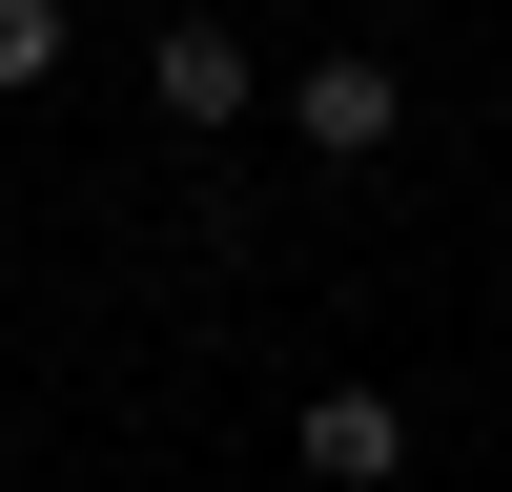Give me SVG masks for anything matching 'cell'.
<instances>
[{
    "label": "cell",
    "mask_w": 512,
    "mask_h": 492,
    "mask_svg": "<svg viewBox=\"0 0 512 492\" xmlns=\"http://www.w3.org/2000/svg\"><path fill=\"white\" fill-rule=\"evenodd\" d=\"M144 103L185 123V144H226V123H267V62H246V21H144Z\"/></svg>",
    "instance_id": "6da1fadb"
},
{
    "label": "cell",
    "mask_w": 512,
    "mask_h": 492,
    "mask_svg": "<svg viewBox=\"0 0 512 492\" xmlns=\"http://www.w3.org/2000/svg\"><path fill=\"white\" fill-rule=\"evenodd\" d=\"M267 123H308V164H390V144H410V62L328 41V62H287V103H267Z\"/></svg>",
    "instance_id": "7a4b0ae2"
},
{
    "label": "cell",
    "mask_w": 512,
    "mask_h": 492,
    "mask_svg": "<svg viewBox=\"0 0 512 492\" xmlns=\"http://www.w3.org/2000/svg\"><path fill=\"white\" fill-rule=\"evenodd\" d=\"M287 451H308V492H390V472H410V410L369 390V369H328V390L287 410Z\"/></svg>",
    "instance_id": "3957f363"
},
{
    "label": "cell",
    "mask_w": 512,
    "mask_h": 492,
    "mask_svg": "<svg viewBox=\"0 0 512 492\" xmlns=\"http://www.w3.org/2000/svg\"><path fill=\"white\" fill-rule=\"evenodd\" d=\"M62 62H82V0H0V103H41Z\"/></svg>",
    "instance_id": "277c9868"
},
{
    "label": "cell",
    "mask_w": 512,
    "mask_h": 492,
    "mask_svg": "<svg viewBox=\"0 0 512 492\" xmlns=\"http://www.w3.org/2000/svg\"><path fill=\"white\" fill-rule=\"evenodd\" d=\"M0 472H21V431H0Z\"/></svg>",
    "instance_id": "5b68a950"
},
{
    "label": "cell",
    "mask_w": 512,
    "mask_h": 492,
    "mask_svg": "<svg viewBox=\"0 0 512 492\" xmlns=\"http://www.w3.org/2000/svg\"><path fill=\"white\" fill-rule=\"evenodd\" d=\"M492 308H512V287H492Z\"/></svg>",
    "instance_id": "8992f818"
}]
</instances>
